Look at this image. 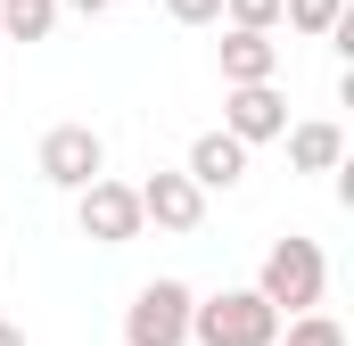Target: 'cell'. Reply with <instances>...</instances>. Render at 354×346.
<instances>
[{
	"instance_id": "obj_14",
	"label": "cell",
	"mask_w": 354,
	"mask_h": 346,
	"mask_svg": "<svg viewBox=\"0 0 354 346\" xmlns=\"http://www.w3.org/2000/svg\"><path fill=\"white\" fill-rule=\"evenodd\" d=\"M223 17H231V25H280V0H223Z\"/></svg>"
},
{
	"instance_id": "obj_8",
	"label": "cell",
	"mask_w": 354,
	"mask_h": 346,
	"mask_svg": "<svg viewBox=\"0 0 354 346\" xmlns=\"http://www.w3.org/2000/svg\"><path fill=\"white\" fill-rule=\"evenodd\" d=\"M181 173H189L198 190H239V181H248V140H231V132L214 124V132L189 140V165Z\"/></svg>"
},
{
	"instance_id": "obj_15",
	"label": "cell",
	"mask_w": 354,
	"mask_h": 346,
	"mask_svg": "<svg viewBox=\"0 0 354 346\" xmlns=\"http://www.w3.org/2000/svg\"><path fill=\"white\" fill-rule=\"evenodd\" d=\"M165 17H174V25H214L223 0H165Z\"/></svg>"
},
{
	"instance_id": "obj_16",
	"label": "cell",
	"mask_w": 354,
	"mask_h": 346,
	"mask_svg": "<svg viewBox=\"0 0 354 346\" xmlns=\"http://www.w3.org/2000/svg\"><path fill=\"white\" fill-rule=\"evenodd\" d=\"M66 8H83V17H107V8H115V0H66Z\"/></svg>"
},
{
	"instance_id": "obj_6",
	"label": "cell",
	"mask_w": 354,
	"mask_h": 346,
	"mask_svg": "<svg viewBox=\"0 0 354 346\" xmlns=\"http://www.w3.org/2000/svg\"><path fill=\"white\" fill-rule=\"evenodd\" d=\"M223 132L231 140H280L288 132V99H280V83H223Z\"/></svg>"
},
{
	"instance_id": "obj_13",
	"label": "cell",
	"mask_w": 354,
	"mask_h": 346,
	"mask_svg": "<svg viewBox=\"0 0 354 346\" xmlns=\"http://www.w3.org/2000/svg\"><path fill=\"white\" fill-rule=\"evenodd\" d=\"M338 17H346V0H280V25H288V33H305V42H322Z\"/></svg>"
},
{
	"instance_id": "obj_1",
	"label": "cell",
	"mask_w": 354,
	"mask_h": 346,
	"mask_svg": "<svg viewBox=\"0 0 354 346\" xmlns=\"http://www.w3.org/2000/svg\"><path fill=\"white\" fill-rule=\"evenodd\" d=\"M280 305H264V289H214L189 297V346H272L280 338Z\"/></svg>"
},
{
	"instance_id": "obj_10",
	"label": "cell",
	"mask_w": 354,
	"mask_h": 346,
	"mask_svg": "<svg viewBox=\"0 0 354 346\" xmlns=\"http://www.w3.org/2000/svg\"><path fill=\"white\" fill-rule=\"evenodd\" d=\"M280 140H288V165H297V173H338V165H346V132H338L330 116H313V124H288Z\"/></svg>"
},
{
	"instance_id": "obj_18",
	"label": "cell",
	"mask_w": 354,
	"mask_h": 346,
	"mask_svg": "<svg viewBox=\"0 0 354 346\" xmlns=\"http://www.w3.org/2000/svg\"><path fill=\"white\" fill-rule=\"evenodd\" d=\"M0 42H8V33H0Z\"/></svg>"
},
{
	"instance_id": "obj_9",
	"label": "cell",
	"mask_w": 354,
	"mask_h": 346,
	"mask_svg": "<svg viewBox=\"0 0 354 346\" xmlns=\"http://www.w3.org/2000/svg\"><path fill=\"white\" fill-rule=\"evenodd\" d=\"M223 83H280V42L264 25H231L223 33Z\"/></svg>"
},
{
	"instance_id": "obj_3",
	"label": "cell",
	"mask_w": 354,
	"mask_h": 346,
	"mask_svg": "<svg viewBox=\"0 0 354 346\" xmlns=\"http://www.w3.org/2000/svg\"><path fill=\"white\" fill-rule=\"evenodd\" d=\"M75 223H83V239H99V248H132V239L149 231L140 190H132V181H115V173H91L83 190H75Z\"/></svg>"
},
{
	"instance_id": "obj_4",
	"label": "cell",
	"mask_w": 354,
	"mask_h": 346,
	"mask_svg": "<svg viewBox=\"0 0 354 346\" xmlns=\"http://www.w3.org/2000/svg\"><path fill=\"white\" fill-rule=\"evenodd\" d=\"M189 280H149L124 305V346H189Z\"/></svg>"
},
{
	"instance_id": "obj_17",
	"label": "cell",
	"mask_w": 354,
	"mask_h": 346,
	"mask_svg": "<svg viewBox=\"0 0 354 346\" xmlns=\"http://www.w3.org/2000/svg\"><path fill=\"white\" fill-rule=\"evenodd\" d=\"M0 346H25V330H17V322H0Z\"/></svg>"
},
{
	"instance_id": "obj_5",
	"label": "cell",
	"mask_w": 354,
	"mask_h": 346,
	"mask_svg": "<svg viewBox=\"0 0 354 346\" xmlns=\"http://www.w3.org/2000/svg\"><path fill=\"white\" fill-rule=\"evenodd\" d=\"M91 173H107V140L91 124H50L41 132V181L50 190H83Z\"/></svg>"
},
{
	"instance_id": "obj_12",
	"label": "cell",
	"mask_w": 354,
	"mask_h": 346,
	"mask_svg": "<svg viewBox=\"0 0 354 346\" xmlns=\"http://www.w3.org/2000/svg\"><path fill=\"white\" fill-rule=\"evenodd\" d=\"M272 346H346V330H338L322 305H305V313H288V322H280V338H272Z\"/></svg>"
},
{
	"instance_id": "obj_2",
	"label": "cell",
	"mask_w": 354,
	"mask_h": 346,
	"mask_svg": "<svg viewBox=\"0 0 354 346\" xmlns=\"http://www.w3.org/2000/svg\"><path fill=\"white\" fill-rule=\"evenodd\" d=\"M256 289H264V305H280V313H305V305H322V289H330V256H322L313 239H272Z\"/></svg>"
},
{
	"instance_id": "obj_7",
	"label": "cell",
	"mask_w": 354,
	"mask_h": 346,
	"mask_svg": "<svg viewBox=\"0 0 354 346\" xmlns=\"http://www.w3.org/2000/svg\"><path fill=\"white\" fill-rule=\"evenodd\" d=\"M132 190H140V215H149V223H157V231H198V223H206V190H198V181H189V173H149V181H132Z\"/></svg>"
},
{
	"instance_id": "obj_11",
	"label": "cell",
	"mask_w": 354,
	"mask_h": 346,
	"mask_svg": "<svg viewBox=\"0 0 354 346\" xmlns=\"http://www.w3.org/2000/svg\"><path fill=\"white\" fill-rule=\"evenodd\" d=\"M58 25V0H0V33L8 42H50Z\"/></svg>"
}]
</instances>
